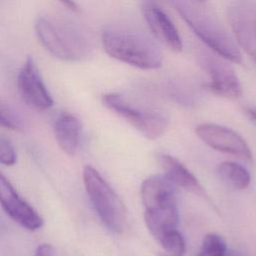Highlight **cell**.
Wrapping results in <instances>:
<instances>
[{"label":"cell","mask_w":256,"mask_h":256,"mask_svg":"<svg viewBox=\"0 0 256 256\" xmlns=\"http://www.w3.org/2000/svg\"><path fill=\"white\" fill-rule=\"evenodd\" d=\"M228 20L237 43L256 62V2L233 0L228 7Z\"/></svg>","instance_id":"obj_6"},{"label":"cell","mask_w":256,"mask_h":256,"mask_svg":"<svg viewBox=\"0 0 256 256\" xmlns=\"http://www.w3.org/2000/svg\"><path fill=\"white\" fill-rule=\"evenodd\" d=\"M140 194L145 209L176 201L175 185L164 175L146 178L141 184Z\"/></svg>","instance_id":"obj_12"},{"label":"cell","mask_w":256,"mask_h":256,"mask_svg":"<svg viewBox=\"0 0 256 256\" xmlns=\"http://www.w3.org/2000/svg\"><path fill=\"white\" fill-rule=\"evenodd\" d=\"M217 174L224 184L236 190L247 188L251 181L248 170L244 166L232 161L220 163L217 167Z\"/></svg>","instance_id":"obj_16"},{"label":"cell","mask_w":256,"mask_h":256,"mask_svg":"<svg viewBox=\"0 0 256 256\" xmlns=\"http://www.w3.org/2000/svg\"><path fill=\"white\" fill-rule=\"evenodd\" d=\"M144 220L149 232L158 240L166 232L177 229L179 222L177 201L145 209Z\"/></svg>","instance_id":"obj_13"},{"label":"cell","mask_w":256,"mask_h":256,"mask_svg":"<svg viewBox=\"0 0 256 256\" xmlns=\"http://www.w3.org/2000/svg\"><path fill=\"white\" fill-rule=\"evenodd\" d=\"M17 161V154L11 141L0 134V163L5 166H13Z\"/></svg>","instance_id":"obj_19"},{"label":"cell","mask_w":256,"mask_h":256,"mask_svg":"<svg viewBox=\"0 0 256 256\" xmlns=\"http://www.w3.org/2000/svg\"><path fill=\"white\" fill-rule=\"evenodd\" d=\"M0 126L6 129H11V130H17L19 128V124L6 112L2 111L0 109Z\"/></svg>","instance_id":"obj_20"},{"label":"cell","mask_w":256,"mask_h":256,"mask_svg":"<svg viewBox=\"0 0 256 256\" xmlns=\"http://www.w3.org/2000/svg\"><path fill=\"white\" fill-rule=\"evenodd\" d=\"M0 205L4 211L23 228L35 231L43 226V219L15 190L10 181L0 172Z\"/></svg>","instance_id":"obj_9"},{"label":"cell","mask_w":256,"mask_h":256,"mask_svg":"<svg viewBox=\"0 0 256 256\" xmlns=\"http://www.w3.org/2000/svg\"><path fill=\"white\" fill-rule=\"evenodd\" d=\"M223 256H246V255L243 252H241V251L227 248V250L225 251Z\"/></svg>","instance_id":"obj_24"},{"label":"cell","mask_w":256,"mask_h":256,"mask_svg":"<svg viewBox=\"0 0 256 256\" xmlns=\"http://www.w3.org/2000/svg\"><path fill=\"white\" fill-rule=\"evenodd\" d=\"M201 64L209 75L205 86L211 93L229 99L240 97L242 86L230 65L212 56H202Z\"/></svg>","instance_id":"obj_10"},{"label":"cell","mask_w":256,"mask_h":256,"mask_svg":"<svg viewBox=\"0 0 256 256\" xmlns=\"http://www.w3.org/2000/svg\"><path fill=\"white\" fill-rule=\"evenodd\" d=\"M35 33L41 45L54 57L63 61H79L91 50L87 37L75 26L50 17H39Z\"/></svg>","instance_id":"obj_3"},{"label":"cell","mask_w":256,"mask_h":256,"mask_svg":"<svg viewBox=\"0 0 256 256\" xmlns=\"http://www.w3.org/2000/svg\"><path fill=\"white\" fill-rule=\"evenodd\" d=\"M82 125L78 117L63 112L61 113L54 125L56 141L61 150L69 156H74L78 150Z\"/></svg>","instance_id":"obj_14"},{"label":"cell","mask_w":256,"mask_h":256,"mask_svg":"<svg viewBox=\"0 0 256 256\" xmlns=\"http://www.w3.org/2000/svg\"><path fill=\"white\" fill-rule=\"evenodd\" d=\"M170 1L185 23L206 46L226 61L241 63L242 55L234 38L214 16L186 0Z\"/></svg>","instance_id":"obj_2"},{"label":"cell","mask_w":256,"mask_h":256,"mask_svg":"<svg viewBox=\"0 0 256 256\" xmlns=\"http://www.w3.org/2000/svg\"><path fill=\"white\" fill-rule=\"evenodd\" d=\"M195 1H197V2H204V1H206V0H195Z\"/></svg>","instance_id":"obj_25"},{"label":"cell","mask_w":256,"mask_h":256,"mask_svg":"<svg viewBox=\"0 0 256 256\" xmlns=\"http://www.w3.org/2000/svg\"><path fill=\"white\" fill-rule=\"evenodd\" d=\"M142 10L146 23L152 34L163 45L174 52L183 48L181 37L167 14L154 0H143Z\"/></svg>","instance_id":"obj_11"},{"label":"cell","mask_w":256,"mask_h":256,"mask_svg":"<svg viewBox=\"0 0 256 256\" xmlns=\"http://www.w3.org/2000/svg\"><path fill=\"white\" fill-rule=\"evenodd\" d=\"M17 87L22 99L31 108L45 111L53 106V99L31 56L27 57L18 73Z\"/></svg>","instance_id":"obj_8"},{"label":"cell","mask_w":256,"mask_h":256,"mask_svg":"<svg viewBox=\"0 0 256 256\" xmlns=\"http://www.w3.org/2000/svg\"><path fill=\"white\" fill-rule=\"evenodd\" d=\"M102 45L112 58L143 70L162 65L161 53L145 34L127 28H108L102 33Z\"/></svg>","instance_id":"obj_1"},{"label":"cell","mask_w":256,"mask_h":256,"mask_svg":"<svg viewBox=\"0 0 256 256\" xmlns=\"http://www.w3.org/2000/svg\"><path fill=\"white\" fill-rule=\"evenodd\" d=\"M195 131L197 136L212 149L234 155L247 162L252 160V153L248 144L231 128L206 123L197 126Z\"/></svg>","instance_id":"obj_7"},{"label":"cell","mask_w":256,"mask_h":256,"mask_svg":"<svg viewBox=\"0 0 256 256\" xmlns=\"http://www.w3.org/2000/svg\"><path fill=\"white\" fill-rule=\"evenodd\" d=\"M102 103L109 110L132 125L147 139H158L168 128L169 121L163 113L139 109L119 93L104 94L102 96Z\"/></svg>","instance_id":"obj_5"},{"label":"cell","mask_w":256,"mask_h":256,"mask_svg":"<svg viewBox=\"0 0 256 256\" xmlns=\"http://www.w3.org/2000/svg\"><path fill=\"white\" fill-rule=\"evenodd\" d=\"M83 182L92 206L103 224L114 233H122L127 224V210L121 198L90 165L83 168Z\"/></svg>","instance_id":"obj_4"},{"label":"cell","mask_w":256,"mask_h":256,"mask_svg":"<svg viewBox=\"0 0 256 256\" xmlns=\"http://www.w3.org/2000/svg\"><path fill=\"white\" fill-rule=\"evenodd\" d=\"M59 2H61L65 7H67L69 10L73 11V12H79L80 8L78 6V4L74 1V0H58Z\"/></svg>","instance_id":"obj_22"},{"label":"cell","mask_w":256,"mask_h":256,"mask_svg":"<svg viewBox=\"0 0 256 256\" xmlns=\"http://www.w3.org/2000/svg\"><path fill=\"white\" fill-rule=\"evenodd\" d=\"M160 164L164 170V176L169 179L175 187H181L185 190L202 194L203 190L197 178L176 158L171 155H162Z\"/></svg>","instance_id":"obj_15"},{"label":"cell","mask_w":256,"mask_h":256,"mask_svg":"<svg viewBox=\"0 0 256 256\" xmlns=\"http://www.w3.org/2000/svg\"><path fill=\"white\" fill-rule=\"evenodd\" d=\"M227 248L226 242L221 235L208 233L203 238L198 256H223Z\"/></svg>","instance_id":"obj_18"},{"label":"cell","mask_w":256,"mask_h":256,"mask_svg":"<svg viewBox=\"0 0 256 256\" xmlns=\"http://www.w3.org/2000/svg\"><path fill=\"white\" fill-rule=\"evenodd\" d=\"M160 256H170V255H168V254H161Z\"/></svg>","instance_id":"obj_26"},{"label":"cell","mask_w":256,"mask_h":256,"mask_svg":"<svg viewBox=\"0 0 256 256\" xmlns=\"http://www.w3.org/2000/svg\"><path fill=\"white\" fill-rule=\"evenodd\" d=\"M35 256H57V254L53 246H51L50 244L44 243L37 247Z\"/></svg>","instance_id":"obj_21"},{"label":"cell","mask_w":256,"mask_h":256,"mask_svg":"<svg viewBox=\"0 0 256 256\" xmlns=\"http://www.w3.org/2000/svg\"><path fill=\"white\" fill-rule=\"evenodd\" d=\"M244 112L249 119L256 122V107H245Z\"/></svg>","instance_id":"obj_23"},{"label":"cell","mask_w":256,"mask_h":256,"mask_svg":"<svg viewBox=\"0 0 256 256\" xmlns=\"http://www.w3.org/2000/svg\"><path fill=\"white\" fill-rule=\"evenodd\" d=\"M157 241L170 256H183L185 253V241L177 229L166 232Z\"/></svg>","instance_id":"obj_17"}]
</instances>
